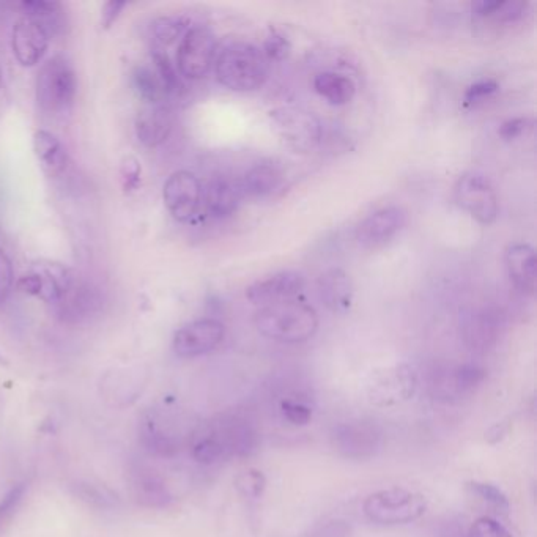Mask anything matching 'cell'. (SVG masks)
Listing matches in <instances>:
<instances>
[{"label": "cell", "mask_w": 537, "mask_h": 537, "mask_svg": "<svg viewBox=\"0 0 537 537\" xmlns=\"http://www.w3.org/2000/svg\"><path fill=\"white\" fill-rule=\"evenodd\" d=\"M0 84H2V70H0Z\"/></svg>", "instance_id": "cell-45"}, {"label": "cell", "mask_w": 537, "mask_h": 537, "mask_svg": "<svg viewBox=\"0 0 537 537\" xmlns=\"http://www.w3.org/2000/svg\"><path fill=\"white\" fill-rule=\"evenodd\" d=\"M306 286V279L297 271H281L270 278L257 281L246 289V298L257 306L292 300Z\"/></svg>", "instance_id": "cell-13"}, {"label": "cell", "mask_w": 537, "mask_h": 537, "mask_svg": "<svg viewBox=\"0 0 537 537\" xmlns=\"http://www.w3.org/2000/svg\"><path fill=\"white\" fill-rule=\"evenodd\" d=\"M15 284V271H13V263L7 252L0 249V300L12 290Z\"/></svg>", "instance_id": "cell-41"}, {"label": "cell", "mask_w": 537, "mask_h": 537, "mask_svg": "<svg viewBox=\"0 0 537 537\" xmlns=\"http://www.w3.org/2000/svg\"><path fill=\"white\" fill-rule=\"evenodd\" d=\"M284 183V174L275 164H257L246 172L240 180L241 194L243 197H270L281 189Z\"/></svg>", "instance_id": "cell-19"}, {"label": "cell", "mask_w": 537, "mask_h": 537, "mask_svg": "<svg viewBox=\"0 0 537 537\" xmlns=\"http://www.w3.org/2000/svg\"><path fill=\"white\" fill-rule=\"evenodd\" d=\"M504 262L509 278L520 292L533 295L536 290V252L528 243H512L506 249Z\"/></svg>", "instance_id": "cell-14"}, {"label": "cell", "mask_w": 537, "mask_h": 537, "mask_svg": "<svg viewBox=\"0 0 537 537\" xmlns=\"http://www.w3.org/2000/svg\"><path fill=\"white\" fill-rule=\"evenodd\" d=\"M78 81L71 63L63 56L46 60L35 82L37 103L46 114H67L75 103Z\"/></svg>", "instance_id": "cell-3"}, {"label": "cell", "mask_w": 537, "mask_h": 537, "mask_svg": "<svg viewBox=\"0 0 537 537\" xmlns=\"http://www.w3.org/2000/svg\"><path fill=\"white\" fill-rule=\"evenodd\" d=\"M34 150L43 171L51 177L62 174L68 163L67 150L57 136L40 130L34 136Z\"/></svg>", "instance_id": "cell-22"}, {"label": "cell", "mask_w": 537, "mask_h": 537, "mask_svg": "<svg viewBox=\"0 0 537 537\" xmlns=\"http://www.w3.org/2000/svg\"><path fill=\"white\" fill-rule=\"evenodd\" d=\"M426 509L427 501L421 493L397 487L372 493L363 506L367 519L377 525L412 523L423 517Z\"/></svg>", "instance_id": "cell-4"}, {"label": "cell", "mask_w": 537, "mask_h": 537, "mask_svg": "<svg viewBox=\"0 0 537 537\" xmlns=\"http://www.w3.org/2000/svg\"><path fill=\"white\" fill-rule=\"evenodd\" d=\"M49 40H51V35L43 24L23 16L13 27V54L23 67H35L45 57Z\"/></svg>", "instance_id": "cell-12"}, {"label": "cell", "mask_w": 537, "mask_h": 537, "mask_svg": "<svg viewBox=\"0 0 537 537\" xmlns=\"http://www.w3.org/2000/svg\"><path fill=\"white\" fill-rule=\"evenodd\" d=\"M26 484H16L12 489L5 493L4 498L0 500V531L4 530L8 523L12 522L18 511L19 504L23 503L26 495Z\"/></svg>", "instance_id": "cell-31"}, {"label": "cell", "mask_w": 537, "mask_h": 537, "mask_svg": "<svg viewBox=\"0 0 537 537\" xmlns=\"http://www.w3.org/2000/svg\"><path fill=\"white\" fill-rule=\"evenodd\" d=\"M134 498L149 508H164L172 497L160 476L152 471L139 470L133 478Z\"/></svg>", "instance_id": "cell-23"}, {"label": "cell", "mask_w": 537, "mask_h": 537, "mask_svg": "<svg viewBox=\"0 0 537 537\" xmlns=\"http://www.w3.org/2000/svg\"><path fill=\"white\" fill-rule=\"evenodd\" d=\"M216 56V38L205 26L189 27L178 45L177 70L183 78L200 79L207 75Z\"/></svg>", "instance_id": "cell-7"}, {"label": "cell", "mask_w": 537, "mask_h": 537, "mask_svg": "<svg viewBox=\"0 0 537 537\" xmlns=\"http://www.w3.org/2000/svg\"><path fill=\"white\" fill-rule=\"evenodd\" d=\"M163 199L175 221L191 223L204 207V188L193 172L177 171L164 183Z\"/></svg>", "instance_id": "cell-8"}, {"label": "cell", "mask_w": 537, "mask_h": 537, "mask_svg": "<svg viewBox=\"0 0 537 537\" xmlns=\"http://www.w3.org/2000/svg\"><path fill=\"white\" fill-rule=\"evenodd\" d=\"M172 131L171 114L161 106H152L139 112L136 119V134L141 144L153 149L163 144Z\"/></svg>", "instance_id": "cell-18"}, {"label": "cell", "mask_w": 537, "mask_h": 537, "mask_svg": "<svg viewBox=\"0 0 537 537\" xmlns=\"http://www.w3.org/2000/svg\"><path fill=\"white\" fill-rule=\"evenodd\" d=\"M81 495L84 497V500L92 501V503H98L100 506H111L114 504V495H112L109 490L98 489V487L93 486H82Z\"/></svg>", "instance_id": "cell-42"}, {"label": "cell", "mask_w": 537, "mask_h": 537, "mask_svg": "<svg viewBox=\"0 0 537 537\" xmlns=\"http://www.w3.org/2000/svg\"><path fill=\"white\" fill-rule=\"evenodd\" d=\"M254 322L265 338L286 344L308 341L319 328L315 309L295 298L262 306L256 312Z\"/></svg>", "instance_id": "cell-1"}, {"label": "cell", "mask_w": 537, "mask_h": 537, "mask_svg": "<svg viewBox=\"0 0 537 537\" xmlns=\"http://www.w3.org/2000/svg\"><path fill=\"white\" fill-rule=\"evenodd\" d=\"M98 304L100 300L92 289L78 286L75 282L67 295L57 301L56 308L63 320L81 322V320L89 319L90 315L97 311Z\"/></svg>", "instance_id": "cell-21"}, {"label": "cell", "mask_w": 537, "mask_h": 537, "mask_svg": "<svg viewBox=\"0 0 537 537\" xmlns=\"http://www.w3.org/2000/svg\"><path fill=\"white\" fill-rule=\"evenodd\" d=\"M454 200L479 224L490 226L498 218L497 191L484 175L475 172L463 174L454 186Z\"/></svg>", "instance_id": "cell-6"}, {"label": "cell", "mask_w": 537, "mask_h": 537, "mask_svg": "<svg viewBox=\"0 0 537 537\" xmlns=\"http://www.w3.org/2000/svg\"><path fill=\"white\" fill-rule=\"evenodd\" d=\"M120 175H122V185L126 193H133L141 185L142 167L138 158L134 156H126L122 163V169H120Z\"/></svg>", "instance_id": "cell-37"}, {"label": "cell", "mask_w": 537, "mask_h": 537, "mask_svg": "<svg viewBox=\"0 0 537 537\" xmlns=\"http://www.w3.org/2000/svg\"><path fill=\"white\" fill-rule=\"evenodd\" d=\"M152 59L153 68H155L156 75L160 76L167 95L177 92L178 87H180V79H178L174 63L171 62V57L167 56L164 49L155 48V51L152 52Z\"/></svg>", "instance_id": "cell-29"}, {"label": "cell", "mask_w": 537, "mask_h": 537, "mask_svg": "<svg viewBox=\"0 0 537 537\" xmlns=\"http://www.w3.org/2000/svg\"><path fill=\"white\" fill-rule=\"evenodd\" d=\"M468 489L473 495L486 501L492 508L497 509L498 512L509 511L508 497L498 487L487 484V482H470Z\"/></svg>", "instance_id": "cell-32"}, {"label": "cell", "mask_w": 537, "mask_h": 537, "mask_svg": "<svg viewBox=\"0 0 537 537\" xmlns=\"http://www.w3.org/2000/svg\"><path fill=\"white\" fill-rule=\"evenodd\" d=\"M501 319L492 311H479L468 315L463 322V338L473 350H487L497 342L501 331Z\"/></svg>", "instance_id": "cell-17"}, {"label": "cell", "mask_w": 537, "mask_h": 537, "mask_svg": "<svg viewBox=\"0 0 537 537\" xmlns=\"http://www.w3.org/2000/svg\"><path fill=\"white\" fill-rule=\"evenodd\" d=\"M498 89H500V86H498L497 81L484 79V81L476 82L473 86L468 87L463 101H465V104H471L473 106V104L481 103L486 98L492 97L493 93L498 92Z\"/></svg>", "instance_id": "cell-38"}, {"label": "cell", "mask_w": 537, "mask_h": 537, "mask_svg": "<svg viewBox=\"0 0 537 537\" xmlns=\"http://www.w3.org/2000/svg\"><path fill=\"white\" fill-rule=\"evenodd\" d=\"M40 276V298L46 303L56 304L67 295L68 290L75 284V278L67 267L56 262H41L34 267Z\"/></svg>", "instance_id": "cell-20"}, {"label": "cell", "mask_w": 537, "mask_h": 537, "mask_svg": "<svg viewBox=\"0 0 537 537\" xmlns=\"http://www.w3.org/2000/svg\"><path fill=\"white\" fill-rule=\"evenodd\" d=\"M270 120L279 138L297 152H311L322 142L323 126L312 112L278 108L270 112Z\"/></svg>", "instance_id": "cell-5"}, {"label": "cell", "mask_w": 537, "mask_h": 537, "mask_svg": "<svg viewBox=\"0 0 537 537\" xmlns=\"http://www.w3.org/2000/svg\"><path fill=\"white\" fill-rule=\"evenodd\" d=\"M314 89L320 97L325 98L334 106H342L352 101L356 90L352 79L333 73V71H323L315 76Z\"/></svg>", "instance_id": "cell-24"}, {"label": "cell", "mask_w": 537, "mask_h": 537, "mask_svg": "<svg viewBox=\"0 0 537 537\" xmlns=\"http://www.w3.org/2000/svg\"><path fill=\"white\" fill-rule=\"evenodd\" d=\"M224 336L226 328L218 320H194L175 333L172 347L180 358H197L213 352L223 342Z\"/></svg>", "instance_id": "cell-9"}, {"label": "cell", "mask_w": 537, "mask_h": 537, "mask_svg": "<svg viewBox=\"0 0 537 537\" xmlns=\"http://www.w3.org/2000/svg\"><path fill=\"white\" fill-rule=\"evenodd\" d=\"M290 51H292V43H290L289 38L281 34L279 30H271V34L268 35L265 45H263V54H265V57L268 60L281 62V60L289 57Z\"/></svg>", "instance_id": "cell-33"}, {"label": "cell", "mask_w": 537, "mask_h": 537, "mask_svg": "<svg viewBox=\"0 0 537 537\" xmlns=\"http://www.w3.org/2000/svg\"><path fill=\"white\" fill-rule=\"evenodd\" d=\"M0 363H4V358H2V356H0Z\"/></svg>", "instance_id": "cell-46"}, {"label": "cell", "mask_w": 537, "mask_h": 537, "mask_svg": "<svg viewBox=\"0 0 537 537\" xmlns=\"http://www.w3.org/2000/svg\"><path fill=\"white\" fill-rule=\"evenodd\" d=\"M349 536V528L344 522H330L328 525L322 526L319 533L314 537H347Z\"/></svg>", "instance_id": "cell-44"}, {"label": "cell", "mask_w": 537, "mask_h": 537, "mask_svg": "<svg viewBox=\"0 0 537 537\" xmlns=\"http://www.w3.org/2000/svg\"><path fill=\"white\" fill-rule=\"evenodd\" d=\"M227 452L229 451H227L223 441L219 440L216 435L199 438L196 445L193 446L194 459L197 462L205 463V465L219 462L223 457H226Z\"/></svg>", "instance_id": "cell-30"}, {"label": "cell", "mask_w": 537, "mask_h": 537, "mask_svg": "<svg viewBox=\"0 0 537 537\" xmlns=\"http://www.w3.org/2000/svg\"><path fill=\"white\" fill-rule=\"evenodd\" d=\"M241 188L240 182H235L229 177H215L208 182L204 189V207L208 215L213 218H227L237 212L240 205Z\"/></svg>", "instance_id": "cell-15"}, {"label": "cell", "mask_w": 537, "mask_h": 537, "mask_svg": "<svg viewBox=\"0 0 537 537\" xmlns=\"http://www.w3.org/2000/svg\"><path fill=\"white\" fill-rule=\"evenodd\" d=\"M21 12L27 18L35 19L38 23L43 24L49 35H56L63 29L65 24V13L63 5L59 2H43V0H32V2H23L19 4Z\"/></svg>", "instance_id": "cell-27"}, {"label": "cell", "mask_w": 537, "mask_h": 537, "mask_svg": "<svg viewBox=\"0 0 537 537\" xmlns=\"http://www.w3.org/2000/svg\"><path fill=\"white\" fill-rule=\"evenodd\" d=\"M235 484H237L238 490L246 497L259 498L263 490H265L267 481H265L262 471L246 470L238 476Z\"/></svg>", "instance_id": "cell-34"}, {"label": "cell", "mask_w": 537, "mask_h": 537, "mask_svg": "<svg viewBox=\"0 0 537 537\" xmlns=\"http://www.w3.org/2000/svg\"><path fill=\"white\" fill-rule=\"evenodd\" d=\"M478 18L489 19L493 23H515L526 15L528 4L520 0H481L471 5Z\"/></svg>", "instance_id": "cell-25"}, {"label": "cell", "mask_w": 537, "mask_h": 537, "mask_svg": "<svg viewBox=\"0 0 537 537\" xmlns=\"http://www.w3.org/2000/svg\"><path fill=\"white\" fill-rule=\"evenodd\" d=\"M320 300L326 308L336 314H344L349 311L353 303V282L350 276L341 268H331L325 271L317 282Z\"/></svg>", "instance_id": "cell-16"}, {"label": "cell", "mask_w": 537, "mask_h": 537, "mask_svg": "<svg viewBox=\"0 0 537 537\" xmlns=\"http://www.w3.org/2000/svg\"><path fill=\"white\" fill-rule=\"evenodd\" d=\"M531 128H533V120L528 119V117H515V119L504 122L500 126L498 134L504 141H514V139H519Z\"/></svg>", "instance_id": "cell-39"}, {"label": "cell", "mask_w": 537, "mask_h": 537, "mask_svg": "<svg viewBox=\"0 0 537 537\" xmlns=\"http://www.w3.org/2000/svg\"><path fill=\"white\" fill-rule=\"evenodd\" d=\"M125 7L126 2H117V0L104 4L103 10H101V23H103L104 29H109L119 19L120 13Z\"/></svg>", "instance_id": "cell-43"}, {"label": "cell", "mask_w": 537, "mask_h": 537, "mask_svg": "<svg viewBox=\"0 0 537 537\" xmlns=\"http://www.w3.org/2000/svg\"><path fill=\"white\" fill-rule=\"evenodd\" d=\"M188 29V21L177 16H163V18L155 19L150 27L153 41L158 45V49L171 46L178 38L182 40Z\"/></svg>", "instance_id": "cell-28"}, {"label": "cell", "mask_w": 537, "mask_h": 537, "mask_svg": "<svg viewBox=\"0 0 537 537\" xmlns=\"http://www.w3.org/2000/svg\"><path fill=\"white\" fill-rule=\"evenodd\" d=\"M382 445V432L375 424L356 421L333 430V446L347 459H371Z\"/></svg>", "instance_id": "cell-10"}, {"label": "cell", "mask_w": 537, "mask_h": 537, "mask_svg": "<svg viewBox=\"0 0 537 537\" xmlns=\"http://www.w3.org/2000/svg\"><path fill=\"white\" fill-rule=\"evenodd\" d=\"M407 224L404 208L386 207L367 216L356 229V240L363 248L377 249L393 240Z\"/></svg>", "instance_id": "cell-11"}, {"label": "cell", "mask_w": 537, "mask_h": 537, "mask_svg": "<svg viewBox=\"0 0 537 537\" xmlns=\"http://www.w3.org/2000/svg\"><path fill=\"white\" fill-rule=\"evenodd\" d=\"M282 412L286 416L287 421L295 424V426H304L311 421V408L301 404V402H293V400H286L282 402Z\"/></svg>", "instance_id": "cell-40"}, {"label": "cell", "mask_w": 537, "mask_h": 537, "mask_svg": "<svg viewBox=\"0 0 537 537\" xmlns=\"http://www.w3.org/2000/svg\"><path fill=\"white\" fill-rule=\"evenodd\" d=\"M270 60L263 51L249 43H232L216 60L219 82L234 92H252L260 89L268 79Z\"/></svg>", "instance_id": "cell-2"}, {"label": "cell", "mask_w": 537, "mask_h": 537, "mask_svg": "<svg viewBox=\"0 0 537 537\" xmlns=\"http://www.w3.org/2000/svg\"><path fill=\"white\" fill-rule=\"evenodd\" d=\"M468 537H512V534L498 520L481 517L471 525Z\"/></svg>", "instance_id": "cell-36"}, {"label": "cell", "mask_w": 537, "mask_h": 537, "mask_svg": "<svg viewBox=\"0 0 537 537\" xmlns=\"http://www.w3.org/2000/svg\"><path fill=\"white\" fill-rule=\"evenodd\" d=\"M131 84H133L134 92L138 93V97L150 106H161V103L169 97L160 76L156 75L155 68L147 67V65L134 68L131 73Z\"/></svg>", "instance_id": "cell-26"}, {"label": "cell", "mask_w": 537, "mask_h": 537, "mask_svg": "<svg viewBox=\"0 0 537 537\" xmlns=\"http://www.w3.org/2000/svg\"><path fill=\"white\" fill-rule=\"evenodd\" d=\"M484 377H486V372L482 371L481 367L467 364V366L459 367L454 374V386L459 389L460 393L470 391L479 385Z\"/></svg>", "instance_id": "cell-35"}]
</instances>
